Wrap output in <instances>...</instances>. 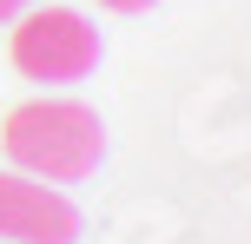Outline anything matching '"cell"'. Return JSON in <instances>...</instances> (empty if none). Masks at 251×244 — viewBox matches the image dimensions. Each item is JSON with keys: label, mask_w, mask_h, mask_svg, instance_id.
<instances>
[{"label": "cell", "mask_w": 251, "mask_h": 244, "mask_svg": "<svg viewBox=\"0 0 251 244\" xmlns=\"http://www.w3.org/2000/svg\"><path fill=\"white\" fill-rule=\"evenodd\" d=\"M0 145H7L13 172H26V178L79 185L106 158V126L79 99H26L0 119Z\"/></svg>", "instance_id": "6da1fadb"}, {"label": "cell", "mask_w": 251, "mask_h": 244, "mask_svg": "<svg viewBox=\"0 0 251 244\" xmlns=\"http://www.w3.org/2000/svg\"><path fill=\"white\" fill-rule=\"evenodd\" d=\"M13 66L40 86H73L100 66V26L73 7H26L13 20Z\"/></svg>", "instance_id": "7a4b0ae2"}, {"label": "cell", "mask_w": 251, "mask_h": 244, "mask_svg": "<svg viewBox=\"0 0 251 244\" xmlns=\"http://www.w3.org/2000/svg\"><path fill=\"white\" fill-rule=\"evenodd\" d=\"M0 244H79V205L47 178L0 172Z\"/></svg>", "instance_id": "3957f363"}, {"label": "cell", "mask_w": 251, "mask_h": 244, "mask_svg": "<svg viewBox=\"0 0 251 244\" xmlns=\"http://www.w3.org/2000/svg\"><path fill=\"white\" fill-rule=\"evenodd\" d=\"M106 13H146V7H159V0H100Z\"/></svg>", "instance_id": "277c9868"}, {"label": "cell", "mask_w": 251, "mask_h": 244, "mask_svg": "<svg viewBox=\"0 0 251 244\" xmlns=\"http://www.w3.org/2000/svg\"><path fill=\"white\" fill-rule=\"evenodd\" d=\"M26 7H47V0H0V20H20Z\"/></svg>", "instance_id": "5b68a950"}]
</instances>
